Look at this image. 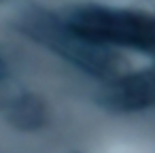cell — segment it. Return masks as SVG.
I'll use <instances>...</instances> for the list:
<instances>
[{"label": "cell", "mask_w": 155, "mask_h": 153, "mask_svg": "<svg viewBox=\"0 0 155 153\" xmlns=\"http://www.w3.org/2000/svg\"><path fill=\"white\" fill-rule=\"evenodd\" d=\"M17 28L34 43L51 49L60 58L68 60L83 72L104 83H113L123 77V58L113 51V47L96 43L72 30L62 19V15H55L41 7H28L19 15Z\"/></svg>", "instance_id": "cell-1"}, {"label": "cell", "mask_w": 155, "mask_h": 153, "mask_svg": "<svg viewBox=\"0 0 155 153\" xmlns=\"http://www.w3.org/2000/svg\"><path fill=\"white\" fill-rule=\"evenodd\" d=\"M62 19L96 43L125 47L155 58V15L151 13L102 5H77L66 9Z\"/></svg>", "instance_id": "cell-2"}, {"label": "cell", "mask_w": 155, "mask_h": 153, "mask_svg": "<svg viewBox=\"0 0 155 153\" xmlns=\"http://www.w3.org/2000/svg\"><path fill=\"white\" fill-rule=\"evenodd\" d=\"M98 102L110 111L130 113L142 111L155 104V66L142 72L123 75L113 83H106L98 94Z\"/></svg>", "instance_id": "cell-3"}, {"label": "cell", "mask_w": 155, "mask_h": 153, "mask_svg": "<svg viewBox=\"0 0 155 153\" xmlns=\"http://www.w3.org/2000/svg\"><path fill=\"white\" fill-rule=\"evenodd\" d=\"M7 117L17 130L32 132V130H38L47 123V106L38 96L24 94V96H17L9 104Z\"/></svg>", "instance_id": "cell-4"}, {"label": "cell", "mask_w": 155, "mask_h": 153, "mask_svg": "<svg viewBox=\"0 0 155 153\" xmlns=\"http://www.w3.org/2000/svg\"><path fill=\"white\" fill-rule=\"evenodd\" d=\"M7 77V62H5V58L0 55V83H2V79Z\"/></svg>", "instance_id": "cell-5"}]
</instances>
